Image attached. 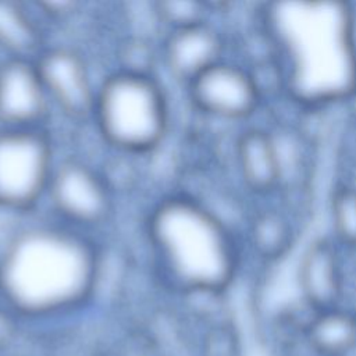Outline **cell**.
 <instances>
[{
  "label": "cell",
  "instance_id": "cell-14",
  "mask_svg": "<svg viewBox=\"0 0 356 356\" xmlns=\"http://www.w3.org/2000/svg\"><path fill=\"white\" fill-rule=\"evenodd\" d=\"M39 44V32L26 13L15 3L0 1V46L25 54Z\"/></svg>",
  "mask_w": 356,
  "mask_h": 356
},
{
  "label": "cell",
  "instance_id": "cell-10",
  "mask_svg": "<svg viewBox=\"0 0 356 356\" xmlns=\"http://www.w3.org/2000/svg\"><path fill=\"white\" fill-rule=\"evenodd\" d=\"M222 43L209 25L197 24L172 31L165 44L170 71L191 83L200 72L220 61Z\"/></svg>",
  "mask_w": 356,
  "mask_h": 356
},
{
  "label": "cell",
  "instance_id": "cell-7",
  "mask_svg": "<svg viewBox=\"0 0 356 356\" xmlns=\"http://www.w3.org/2000/svg\"><path fill=\"white\" fill-rule=\"evenodd\" d=\"M44 86L57 106L71 117H83L95 108L93 90L81 56L68 49L44 51L35 64Z\"/></svg>",
  "mask_w": 356,
  "mask_h": 356
},
{
  "label": "cell",
  "instance_id": "cell-15",
  "mask_svg": "<svg viewBox=\"0 0 356 356\" xmlns=\"http://www.w3.org/2000/svg\"><path fill=\"white\" fill-rule=\"evenodd\" d=\"M332 224L339 239L356 246V189L342 188L335 192L331 202Z\"/></svg>",
  "mask_w": 356,
  "mask_h": 356
},
{
  "label": "cell",
  "instance_id": "cell-6",
  "mask_svg": "<svg viewBox=\"0 0 356 356\" xmlns=\"http://www.w3.org/2000/svg\"><path fill=\"white\" fill-rule=\"evenodd\" d=\"M49 188L57 210L76 222H99L110 209L106 185L92 168L79 161L61 164L51 174Z\"/></svg>",
  "mask_w": 356,
  "mask_h": 356
},
{
  "label": "cell",
  "instance_id": "cell-1",
  "mask_svg": "<svg viewBox=\"0 0 356 356\" xmlns=\"http://www.w3.org/2000/svg\"><path fill=\"white\" fill-rule=\"evenodd\" d=\"M95 256L79 238L58 229L22 234L6 252L0 286L28 313H46L82 299L95 277Z\"/></svg>",
  "mask_w": 356,
  "mask_h": 356
},
{
  "label": "cell",
  "instance_id": "cell-4",
  "mask_svg": "<svg viewBox=\"0 0 356 356\" xmlns=\"http://www.w3.org/2000/svg\"><path fill=\"white\" fill-rule=\"evenodd\" d=\"M51 179L47 139L29 128L0 131V206L26 209Z\"/></svg>",
  "mask_w": 356,
  "mask_h": 356
},
{
  "label": "cell",
  "instance_id": "cell-16",
  "mask_svg": "<svg viewBox=\"0 0 356 356\" xmlns=\"http://www.w3.org/2000/svg\"><path fill=\"white\" fill-rule=\"evenodd\" d=\"M156 13L159 17L172 26V29H181L204 22L206 7L200 1L195 0H168L159 1L156 4Z\"/></svg>",
  "mask_w": 356,
  "mask_h": 356
},
{
  "label": "cell",
  "instance_id": "cell-8",
  "mask_svg": "<svg viewBox=\"0 0 356 356\" xmlns=\"http://www.w3.org/2000/svg\"><path fill=\"white\" fill-rule=\"evenodd\" d=\"M47 93L35 64L17 57L0 65V121L26 128L46 111Z\"/></svg>",
  "mask_w": 356,
  "mask_h": 356
},
{
  "label": "cell",
  "instance_id": "cell-9",
  "mask_svg": "<svg viewBox=\"0 0 356 356\" xmlns=\"http://www.w3.org/2000/svg\"><path fill=\"white\" fill-rule=\"evenodd\" d=\"M299 285L306 302L317 312L334 309L342 293L337 250L320 239L307 246L299 263Z\"/></svg>",
  "mask_w": 356,
  "mask_h": 356
},
{
  "label": "cell",
  "instance_id": "cell-2",
  "mask_svg": "<svg viewBox=\"0 0 356 356\" xmlns=\"http://www.w3.org/2000/svg\"><path fill=\"white\" fill-rule=\"evenodd\" d=\"M150 239L177 282L196 292H220L231 280L235 259L221 222L184 197L160 203L149 222Z\"/></svg>",
  "mask_w": 356,
  "mask_h": 356
},
{
  "label": "cell",
  "instance_id": "cell-11",
  "mask_svg": "<svg viewBox=\"0 0 356 356\" xmlns=\"http://www.w3.org/2000/svg\"><path fill=\"white\" fill-rule=\"evenodd\" d=\"M236 156L245 184L256 192L271 191L282 175V163L275 139L263 129H249L236 143Z\"/></svg>",
  "mask_w": 356,
  "mask_h": 356
},
{
  "label": "cell",
  "instance_id": "cell-13",
  "mask_svg": "<svg viewBox=\"0 0 356 356\" xmlns=\"http://www.w3.org/2000/svg\"><path fill=\"white\" fill-rule=\"evenodd\" d=\"M250 242L264 259L281 257L292 242V231L282 214L274 210L259 213L250 225Z\"/></svg>",
  "mask_w": 356,
  "mask_h": 356
},
{
  "label": "cell",
  "instance_id": "cell-5",
  "mask_svg": "<svg viewBox=\"0 0 356 356\" xmlns=\"http://www.w3.org/2000/svg\"><path fill=\"white\" fill-rule=\"evenodd\" d=\"M189 88L199 110L221 118H243L256 108L260 99L252 74L222 61L200 72Z\"/></svg>",
  "mask_w": 356,
  "mask_h": 356
},
{
  "label": "cell",
  "instance_id": "cell-3",
  "mask_svg": "<svg viewBox=\"0 0 356 356\" xmlns=\"http://www.w3.org/2000/svg\"><path fill=\"white\" fill-rule=\"evenodd\" d=\"M95 113L102 135L128 152H147L163 139L168 111L160 86L149 76L121 71L102 85Z\"/></svg>",
  "mask_w": 356,
  "mask_h": 356
},
{
  "label": "cell",
  "instance_id": "cell-12",
  "mask_svg": "<svg viewBox=\"0 0 356 356\" xmlns=\"http://www.w3.org/2000/svg\"><path fill=\"white\" fill-rule=\"evenodd\" d=\"M306 337L321 356H342L356 345V317L335 307L318 312L307 324Z\"/></svg>",
  "mask_w": 356,
  "mask_h": 356
}]
</instances>
